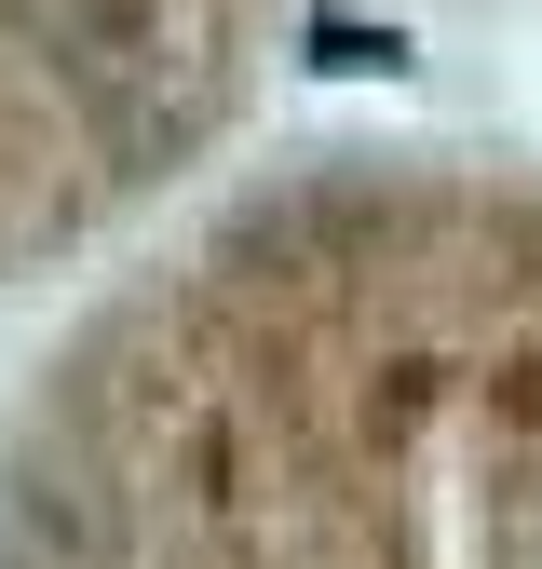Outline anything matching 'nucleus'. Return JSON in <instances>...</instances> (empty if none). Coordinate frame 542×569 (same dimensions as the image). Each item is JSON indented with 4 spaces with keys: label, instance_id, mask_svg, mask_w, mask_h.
<instances>
[{
    "label": "nucleus",
    "instance_id": "obj_1",
    "mask_svg": "<svg viewBox=\"0 0 542 569\" xmlns=\"http://www.w3.org/2000/svg\"><path fill=\"white\" fill-rule=\"evenodd\" d=\"M434 339L163 299L0 435V569H542V407Z\"/></svg>",
    "mask_w": 542,
    "mask_h": 569
}]
</instances>
